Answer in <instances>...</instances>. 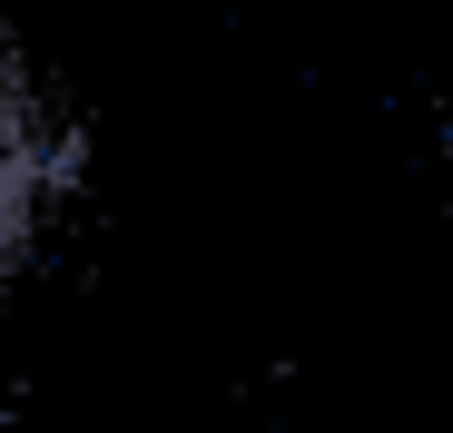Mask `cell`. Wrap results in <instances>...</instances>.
I'll return each instance as SVG.
<instances>
[{
  "label": "cell",
  "instance_id": "cell-1",
  "mask_svg": "<svg viewBox=\"0 0 453 433\" xmlns=\"http://www.w3.org/2000/svg\"><path fill=\"white\" fill-rule=\"evenodd\" d=\"M59 128H50V109L30 99V69H20V49H11V30H0V296H11V276H20V256L40 247V216H50V197H59Z\"/></svg>",
  "mask_w": 453,
  "mask_h": 433
}]
</instances>
